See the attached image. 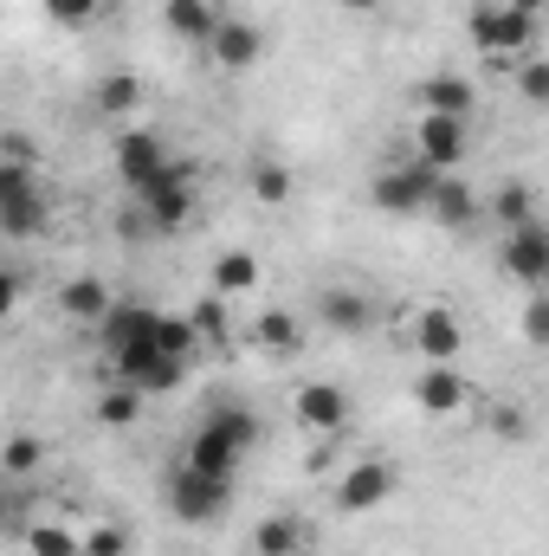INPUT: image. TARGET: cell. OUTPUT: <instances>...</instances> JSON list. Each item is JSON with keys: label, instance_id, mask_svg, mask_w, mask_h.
Here are the masks:
<instances>
[{"label": "cell", "instance_id": "4", "mask_svg": "<svg viewBox=\"0 0 549 556\" xmlns=\"http://www.w3.org/2000/svg\"><path fill=\"white\" fill-rule=\"evenodd\" d=\"M227 505H233V479H214V472H201V466H175V479H168V511L181 518V525H220L227 518Z\"/></svg>", "mask_w": 549, "mask_h": 556}, {"label": "cell", "instance_id": "10", "mask_svg": "<svg viewBox=\"0 0 549 556\" xmlns=\"http://www.w3.org/2000/svg\"><path fill=\"white\" fill-rule=\"evenodd\" d=\"M142 227H155V233H181L188 227V214H194V181H188V162H175L155 188H142Z\"/></svg>", "mask_w": 549, "mask_h": 556}, {"label": "cell", "instance_id": "13", "mask_svg": "<svg viewBox=\"0 0 549 556\" xmlns=\"http://www.w3.org/2000/svg\"><path fill=\"white\" fill-rule=\"evenodd\" d=\"M395 498V466L388 459H356L349 472H343V485H336V505L343 511H375V505H388Z\"/></svg>", "mask_w": 549, "mask_h": 556}, {"label": "cell", "instance_id": "1", "mask_svg": "<svg viewBox=\"0 0 549 556\" xmlns=\"http://www.w3.org/2000/svg\"><path fill=\"white\" fill-rule=\"evenodd\" d=\"M253 446H259V415L240 408V402H220V408H207L201 427H194L188 466H201V472H214V479H233Z\"/></svg>", "mask_w": 549, "mask_h": 556}, {"label": "cell", "instance_id": "30", "mask_svg": "<svg viewBox=\"0 0 549 556\" xmlns=\"http://www.w3.org/2000/svg\"><path fill=\"white\" fill-rule=\"evenodd\" d=\"M26 551H33V556H85V531H72V525L46 518V525H33V531H26Z\"/></svg>", "mask_w": 549, "mask_h": 556}, {"label": "cell", "instance_id": "32", "mask_svg": "<svg viewBox=\"0 0 549 556\" xmlns=\"http://www.w3.org/2000/svg\"><path fill=\"white\" fill-rule=\"evenodd\" d=\"M188 317H194L201 343H227V337H233V317H227V298H220V291H207V298H201Z\"/></svg>", "mask_w": 549, "mask_h": 556}, {"label": "cell", "instance_id": "26", "mask_svg": "<svg viewBox=\"0 0 549 556\" xmlns=\"http://www.w3.org/2000/svg\"><path fill=\"white\" fill-rule=\"evenodd\" d=\"M98 111H104L111 124L137 117L142 111V78L137 72H104V85H98Z\"/></svg>", "mask_w": 549, "mask_h": 556}, {"label": "cell", "instance_id": "37", "mask_svg": "<svg viewBox=\"0 0 549 556\" xmlns=\"http://www.w3.org/2000/svg\"><path fill=\"white\" fill-rule=\"evenodd\" d=\"M491 433H498V440H531V415L505 402V408H491Z\"/></svg>", "mask_w": 549, "mask_h": 556}, {"label": "cell", "instance_id": "3", "mask_svg": "<svg viewBox=\"0 0 549 556\" xmlns=\"http://www.w3.org/2000/svg\"><path fill=\"white\" fill-rule=\"evenodd\" d=\"M465 26H472V46L478 52H491V59H531V39H537V20L531 13H518L505 0H478Z\"/></svg>", "mask_w": 549, "mask_h": 556}, {"label": "cell", "instance_id": "28", "mask_svg": "<svg viewBox=\"0 0 549 556\" xmlns=\"http://www.w3.org/2000/svg\"><path fill=\"white\" fill-rule=\"evenodd\" d=\"M155 350H168V356H194L201 350V330H194V317L188 311H155Z\"/></svg>", "mask_w": 549, "mask_h": 556}, {"label": "cell", "instance_id": "40", "mask_svg": "<svg viewBox=\"0 0 549 556\" xmlns=\"http://www.w3.org/2000/svg\"><path fill=\"white\" fill-rule=\"evenodd\" d=\"M505 7H518V13H531V20H537V13H549V0H505Z\"/></svg>", "mask_w": 549, "mask_h": 556}, {"label": "cell", "instance_id": "23", "mask_svg": "<svg viewBox=\"0 0 549 556\" xmlns=\"http://www.w3.org/2000/svg\"><path fill=\"white\" fill-rule=\"evenodd\" d=\"M149 330H155V311H149V304H117V311L98 324V337H104V350H111V356H117V350H130V343H142Z\"/></svg>", "mask_w": 549, "mask_h": 556}, {"label": "cell", "instance_id": "8", "mask_svg": "<svg viewBox=\"0 0 549 556\" xmlns=\"http://www.w3.org/2000/svg\"><path fill=\"white\" fill-rule=\"evenodd\" d=\"M408 343H413L420 363H459L465 356V324L446 304H420L408 317Z\"/></svg>", "mask_w": 549, "mask_h": 556}, {"label": "cell", "instance_id": "11", "mask_svg": "<svg viewBox=\"0 0 549 556\" xmlns=\"http://www.w3.org/2000/svg\"><path fill=\"white\" fill-rule=\"evenodd\" d=\"M291 415L304 433H323V440H336L343 427H349V395L336 389V382H297V395H291Z\"/></svg>", "mask_w": 549, "mask_h": 556}, {"label": "cell", "instance_id": "15", "mask_svg": "<svg viewBox=\"0 0 549 556\" xmlns=\"http://www.w3.org/2000/svg\"><path fill=\"white\" fill-rule=\"evenodd\" d=\"M413 104L433 111V117H465V124H472V111H478V85H472L465 72H433V78H420Z\"/></svg>", "mask_w": 549, "mask_h": 556}, {"label": "cell", "instance_id": "2", "mask_svg": "<svg viewBox=\"0 0 549 556\" xmlns=\"http://www.w3.org/2000/svg\"><path fill=\"white\" fill-rule=\"evenodd\" d=\"M439 181H446V168H433V162L413 155V162H395V168H382V175L369 181V201H375L382 214H395V220H413V214L433 207Z\"/></svg>", "mask_w": 549, "mask_h": 556}, {"label": "cell", "instance_id": "9", "mask_svg": "<svg viewBox=\"0 0 549 556\" xmlns=\"http://www.w3.org/2000/svg\"><path fill=\"white\" fill-rule=\"evenodd\" d=\"M413 408L433 420H452L472 408V382H465V369L459 363H420V376H413Z\"/></svg>", "mask_w": 549, "mask_h": 556}, {"label": "cell", "instance_id": "33", "mask_svg": "<svg viewBox=\"0 0 549 556\" xmlns=\"http://www.w3.org/2000/svg\"><path fill=\"white\" fill-rule=\"evenodd\" d=\"M518 98H524V104H537V111L549 104V59H537V52H531V59H518Z\"/></svg>", "mask_w": 549, "mask_h": 556}, {"label": "cell", "instance_id": "5", "mask_svg": "<svg viewBox=\"0 0 549 556\" xmlns=\"http://www.w3.org/2000/svg\"><path fill=\"white\" fill-rule=\"evenodd\" d=\"M111 369H117V382H130L142 395H175L181 389V376H188V363L181 356H168V350H155V330L130 343V350H117L111 356Z\"/></svg>", "mask_w": 549, "mask_h": 556}, {"label": "cell", "instance_id": "38", "mask_svg": "<svg viewBox=\"0 0 549 556\" xmlns=\"http://www.w3.org/2000/svg\"><path fill=\"white\" fill-rule=\"evenodd\" d=\"M20 291H26V278L0 273V317H13V311H20Z\"/></svg>", "mask_w": 549, "mask_h": 556}, {"label": "cell", "instance_id": "19", "mask_svg": "<svg viewBox=\"0 0 549 556\" xmlns=\"http://www.w3.org/2000/svg\"><path fill=\"white\" fill-rule=\"evenodd\" d=\"M162 20H168V33L175 39H188V46H207L214 33H220V7L214 0H162Z\"/></svg>", "mask_w": 549, "mask_h": 556}, {"label": "cell", "instance_id": "17", "mask_svg": "<svg viewBox=\"0 0 549 556\" xmlns=\"http://www.w3.org/2000/svg\"><path fill=\"white\" fill-rule=\"evenodd\" d=\"M111 311H117V298H111V285L98 273H78L59 285V317L65 324H104Z\"/></svg>", "mask_w": 549, "mask_h": 556}, {"label": "cell", "instance_id": "41", "mask_svg": "<svg viewBox=\"0 0 549 556\" xmlns=\"http://www.w3.org/2000/svg\"><path fill=\"white\" fill-rule=\"evenodd\" d=\"M537 291H549V278H544V285H537Z\"/></svg>", "mask_w": 549, "mask_h": 556}, {"label": "cell", "instance_id": "20", "mask_svg": "<svg viewBox=\"0 0 549 556\" xmlns=\"http://www.w3.org/2000/svg\"><path fill=\"white\" fill-rule=\"evenodd\" d=\"M478 214H485V201L472 194V181H465V175H446V181H439V194H433V207H426V220H439V227H452V233H459V227H472Z\"/></svg>", "mask_w": 549, "mask_h": 556}, {"label": "cell", "instance_id": "14", "mask_svg": "<svg viewBox=\"0 0 549 556\" xmlns=\"http://www.w3.org/2000/svg\"><path fill=\"white\" fill-rule=\"evenodd\" d=\"M207 59H214L220 72H253V65L266 59V33H259L253 20H220V33L207 39Z\"/></svg>", "mask_w": 549, "mask_h": 556}, {"label": "cell", "instance_id": "29", "mask_svg": "<svg viewBox=\"0 0 549 556\" xmlns=\"http://www.w3.org/2000/svg\"><path fill=\"white\" fill-rule=\"evenodd\" d=\"M246 188H253L259 207H284V201H291V168L272 162V155H259V162L246 168Z\"/></svg>", "mask_w": 549, "mask_h": 556}, {"label": "cell", "instance_id": "31", "mask_svg": "<svg viewBox=\"0 0 549 556\" xmlns=\"http://www.w3.org/2000/svg\"><path fill=\"white\" fill-rule=\"evenodd\" d=\"M39 459H46L39 433H7V446H0V472H7V479H33Z\"/></svg>", "mask_w": 549, "mask_h": 556}, {"label": "cell", "instance_id": "6", "mask_svg": "<svg viewBox=\"0 0 549 556\" xmlns=\"http://www.w3.org/2000/svg\"><path fill=\"white\" fill-rule=\"evenodd\" d=\"M111 162H117V175L130 181V188H155L168 168H175V155H168V142L155 137L149 124H130V130H117V142H111Z\"/></svg>", "mask_w": 549, "mask_h": 556}, {"label": "cell", "instance_id": "34", "mask_svg": "<svg viewBox=\"0 0 549 556\" xmlns=\"http://www.w3.org/2000/svg\"><path fill=\"white\" fill-rule=\"evenodd\" d=\"M39 7H46V20H52V26H91L104 0H39Z\"/></svg>", "mask_w": 549, "mask_h": 556}, {"label": "cell", "instance_id": "24", "mask_svg": "<svg viewBox=\"0 0 549 556\" xmlns=\"http://www.w3.org/2000/svg\"><path fill=\"white\" fill-rule=\"evenodd\" d=\"M253 343H259L266 356H297V350H304V324H297L291 311H259V317H253Z\"/></svg>", "mask_w": 549, "mask_h": 556}, {"label": "cell", "instance_id": "39", "mask_svg": "<svg viewBox=\"0 0 549 556\" xmlns=\"http://www.w3.org/2000/svg\"><path fill=\"white\" fill-rule=\"evenodd\" d=\"M336 7H343V13H382L388 0H336Z\"/></svg>", "mask_w": 549, "mask_h": 556}, {"label": "cell", "instance_id": "12", "mask_svg": "<svg viewBox=\"0 0 549 556\" xmlns=\"http://www.w3.org/2000/svg\"><path fill=\"white\" fill-rule=\"evenodd\" d=\"M317 324L336 330V337H362V330H375V298L356 291V285H323L317 291Z\"/></svg>", "mask_w": 549, "mask_h": 556}, {"label": "cell", "instance_id": "36", "mask_svg": "<svg viewBox=\"0 0 549 556\" xmlns=\"http://www.w3.org/2000/svg\"><path fill=\"white\" fill-rule=\"evenodd\" d=\"M524 343L549 350V291H537V298L524 304Z\"/></svg>", "mask_w": 549, "mask_h": 556}, {"label": "cell", "instance_id": "18", "mask_svg": "<svg viewBox=\"0 0 549 556\" xmlns=\"http://www.w3.org/2000/svg\"><path fill=\"white\" fill-rule=\"evenodd\" d=\"M259 278H266V266H259L253 247H227V253L207 266V285H214L220 298H246V291H259Z\"/></svg>", "mask_w": 549, "mask_h": 556}, {"label": "cell", "instance_id": "21", "mask_svg": "<svg viewBox=\"0 0 549 556\" xmlns=\"http://www.w3.org/2000/svg\"><path fill=\"white\" fill-rule=\"evenodd\" d=\"M46 220H52V201H46L39 188L0 194V227H7V240H33V233H39Z\"/></svg>", "mask_w": 549, "mask_h": 556}, {"label": "cell", "instance_id": "27", "mask_svg": "<svg viewBox=\"0 0 549 556\" xmlns=\"http://www.w3.org/2000/svg\"><path fill=\"white\" fill-rule=\"evenodd\" d=\"M137 420H142V389H130V382H104V395H98V427L124 433V427H137Z\"/></svg>", "mask_w": 549, "mask_h": 556}, {"label": "cell", "instance_id": "25", "mask_svg": "<svg viewBox=\"0 0 549 556\" xmlns=\"http://www.w3.org/2000/svg\"><path fill=\"white\" fill-rule=\"evenodd\" d=\"M485 214H491V220H498L505 233L531 227V220H537V194H531V181H518V175H511V181H505V188L491 194V207H485Z\"/></svg>", "mask_w": 549, "mask_h": 556}, {"label": "cell", "instance_id": "16", "mask_svg": "<svg viewBox=\"0 0 549 556\" xmlns=\"http://www.w3.org/2000/svg\"><path fill=\"white\" fill-rule=\"evenodd\" d=\"M505 273L518 278V285H531V291L549 278V227H544V220H531V227L505 233Z\"/></svg>", "mask_w": 549, "mask_h": 556}, {"label": "cell", "instance_id": "35", "mask_svg": "<svg viewBox=\"0 0 549 556\" xmlns=\"http://www.w3.org/2000/svg\"><path fill=\"white\" fill-rule=\"evenodd\" d=\"M85 556H130V531L124 525H91L85 531Z\"/></svg>", "mask_w": 549, "mask_h": 556}, {"label": "cell", "instance_id": "7", "mask_svg": "<svg viewBox=\"0 0 549 556\" xmlns=\"http://www.w3.org/2000/svg\"><path fill=\"white\" fill-rule=\"evenodd\" d=\"M413 155L433 162V168H446V175H459L465 155H472V124H465V117H433V111H420V117H413Z\"/></svg>", "mask_w": 549, "mask_h": 556}, {"label": "cell", "instance_id": "22", "mask_svg": "<svg viewBox=\"0 0 549 556\" xmlns=\"http://www.w3.org/2000/svg\"><path fill=\"white\" fill-rule=\"evenodd\" d=\"M304 551H310V531H304L297 518L272 511V518L253 525V556H304Z\"/></svg>", "mask_w": 549, "mask_h": 556}]
</instances>
